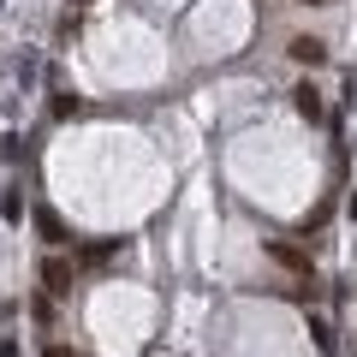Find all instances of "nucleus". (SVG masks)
Listing matches in <instances>:
<instances>
[{"label": "nucleus", "instance_id": "f257e3e1", "mask_svg": "<svg viewBox=\"0 0 357 357\" xmlns=\"http://www.w3.org/2000/svg\"><path fill=\"white\" fill-rule=\"evenodd\" d=\"M268 256H274L280 268H292L298 280H316V274H310V256L298 250V244H286V238H268Z\"/></svg>", "mask_w": 357, "mask_h": 357}, {"label": "nucleus", "instance_id": "f03ea898", "mask_svg": "<svg viewBox=\"0 0 357 357\" xmlns=\"http://www.w3.org/2000/svg\"><path fill=\"white\" fill-rule=\"evenodd\" d=\"M292 107L310 119V126H316V119H328V107H321V89H316V84H298V89H292Z\"/></svg>", "mask_w": 357, "mask_h": 357}, {"label": "nucleus", "instance_id": "7ed1b4c3", "mask_svg": "<svg viewBox=\"0 0 357 357\" xmlns=\"http://www.w3.org/2000/svg\"><path fill=\"white\" fill-rule=\"evenodd\" d=\"M42 280H48V292H72V262L66 256H48L42 262Z\"/></svg>", "mask_w": 357, "mask_h": 357}, {"label": "nucleus", "instance_id": "20e7f679", "mask_svg": "<svg viewBox=\"0 0 357 357\" xmlns=\"http://www.w3.org/2000/svg\"><path fill=\"white\" fill-rule=\"evenodd\" d=\"M292 60H298V66H321V60H328V48H321L316 36H298V42H292Z\"/></svg>", "mask_w": 357, "mask_h": 357}, {"label": "nucleus", "instance_id": "39448f33", "mask_svg": "<svg viewBox=\"0 0 357 357\" xmlns=\"http://www.w3.org/2000/svg\"><path fill=\"white\" fill-rule=\"evenodd\" d=\"M36 227H42V238H48V244H66V227L54 215H36Z\"/></svg>", "mask_w": 357, "mask_h": 357}, {"label": "nucleus", "instance_id": "423d86ee", "mask_svg": "<svg viewBox=\"0 0 357 357\" xmlns=\"http://www.w3.org/2000/svg\"><path fill=\"white\" fill-rule=\"evenodd\" d=\"M0 357H24V345H18L13 333H6V340H0Z\"/></svg>", "mask_w": 357, "mask_h": 357}, {"label": "nucleus", "instance_id": "0eeeda50", "mask_svg": "<svg viewBox=\"0 0 357 357\" xmlns=\"http://www.w3.org/2000/svg\"><path fill=\"white\" fill-rule=\"evenodd\" d=\"M48 357H77V351H72V345H60V340H54V345H48Z\"/></svg>", "mask_w": 357, "mask_h": 357}, {"label": "nucleus", "instance_id": "6e6552de", "mask_svg": "<svg viewBox=\"0 0 357 357\" xmlns=\"http://www.w3.org/2000/svg\"><path fill=\"white\" fill-rule=\"evenodd\" d=\"M304 6H333V0H304Z\"/></svg>", "mask_w": 357, "mask_h": 357}, {"label": "nucleus", "instance_id": "1a4fd4ad", "mask_svg": "<svg viewBox=\"0 0 357 357\" xmlns=\"http://www.w3.org/2000/svg\"><path fill=\"white\" fill-rule=\"evenodd\" d=\"M77 6H89V0H77Z\"/></svg>", "mask_w": 357, "mask_h": 357}]
</instances>
